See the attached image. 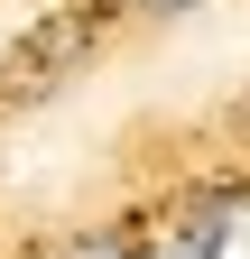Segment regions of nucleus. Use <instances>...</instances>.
Returning <instances> with one entry per match:
<instances>
[{
	"mask_svg": "<svg viewBox=\"0 0 250 259\" xmlns=\"http://www.w3.org/2000/svg\"><path fill=\"white\" fill-rule=\"evenodd\" d=\"M102 47V10H56L28 47H10V74H0V102H47L74 65Z\"/></svg>",
	"mask_w": 250,
	"mask_h": 259,
	"instance_id": "f257e3e1",
	"label": "nucleus"
},
{
	"mask_svg": "<svg viewBox=\"0 0 250 259\" xmlns=\"http://www.w3.org/2000/svg\"><path fill=\"white\" fill-rule=\"evenodd\" d=\"M223 232H232V204H204L195 222H185V250L176 259H223Z\"/></svg>",
	"mask_w": 250,
	"mask_h": 259,
	"instance_id": "f03ea898",
	"label": "nucleus"
},
{
	"mask_svg": "<svg viewBox=\"0 0 250 259\" xmlns=\"http://www.w3.org/2000/svg\"><path fill=\"white\" fill-rule=\"evenodd\" d=\"M65 259H139V241H120V232H102V241H74Z\"/></svg>",
	"mask_w": 250,
	"mask_h": 259,
	"instance_id": "7ed1b4c3",
	"label": "nucleus"
},
{
	"mask_svg": "<svg viewBox=\"0 0 250 259\" xmlns=\"http://www.w3.org/2000/svg\"><path fill=\"white\" fill-rule=\"evenodd\" d=\"M139 10H148V19H167V10H195V0H139Z\"/></svg>",
	"mask_w": 250,
	"mask_h": 259,
	"instance_id": "20e7f679",
	"label": "nucleus"
}]
</instances>
